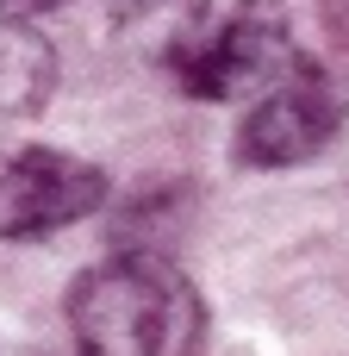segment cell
<instances>
[{
	"label": "cell",
	"instance_id": "cell-1",
	"mask_svg": "<svg viewBox=\"0 0 349 356\" xmlns=\"http://www.w3.org/2000/svg\"><path fill=\"white\" fill-rule=\"evenodd\" d=\"M69 332L81 356H200L206 300L156 250H125L69 288Z\"/></svg>",
	"mask_w": 349,
	"mask_h": 356
},
{
	"label": "cell",
	"instance_id": "cell-2",
	"mask_svg": "<svg viewBox=\"0 0 349 356\" xmlns=\"http://www.w3.org/2000/svg\"><path fill=\"white\" fill-rule=\"evenodd\" d=\"M287 63H293L287 0H237L231 19H212L206 38L175 63V75L200 100H244L262 94Z\"/></svg>",
	"mask_w": 349,
	"mask_h": 356
},
{
	"label": "cell",
	"instance_id": "cell-3",
	"mask_svg": "<svg viewBox=\"0 0 349 356\" xmlns=\"http://www.w3.org/2000/svg\"><path fill=\"white\" fill-rule=\"evenodd\" d=\"M337 125H343V94L318 63L293 56L237 125V156L250 169H293V163H312L337 138Z\"/></svg>",
	"mask_w": 349,
	"mask_h": 356
},
{
	"label": "cell",
	"instance_id": "cell-4",
	"mask_svg": "<svg viewBox=\"0 0 349 356\" xmlns=\"http://www.w3.org/2000/svg\"><path fill=\"white\" fill-rule=\"evenodd\" d=\"M106 207V169L69 150H0V238H50Z\"/></svg>",
	"mask_w": 349,
	"mask_h": 356
},
{
	"label": "cell",
	"instance_id": "cell-5",
	"mask_svg": "<svg viewBox=\"0 0 349 356\" xmlns=\"http://www.w3.org/2000/svg\"><path fill=\"white\" fill-rule=\"evenodd\" d=\"M212 25V0H112V38L137 63L175 69Z\"/></svg>",
	"mask_w": 349,
	"mask_h": 356
},
{
	"label": "cell",
	"instance_id": "cell-6",
	"mask_svg": "<svg viewBox=\"0 0 349 356\" xmlns=\"http://www.w3.org/2000/svg\"><path fill=\"white\" fill-rule=\"evenodd\" d=\"M56 94V50L31 19H0V125L44 113Z\"/></svg>",
	"mask_w": 349,
	"mask_h": 356
},
{
	"label": "cell",
	"instance_id": "cell-7",
	"mask_svg": "<svg viewBox=\"0 0 349 356\" xmlns=\"http://www.w3.org/2000/svg\"><path fill=\"white\" fill-rule=\"evenodd\" d=\"M325 25H331V38L349 50V0H325Z\"/></svg>",
	"mask_w": 349,
	"mask_h": 356
},
{
	"label": "cell",
	"instance_id": "cell-8",
	"mask_svg": "<svg viewBox=\"0 0 349 356\" xmlns=\"http://www.w3.org/2000/svg\"><path fill=\"white\" fill-rule=\"evenodd\" d=\"M62 0H0V19H31V13H50Z\"/></svg>",
	"mask_w": 349,
	"mask_h": 356
}]
</instances>
